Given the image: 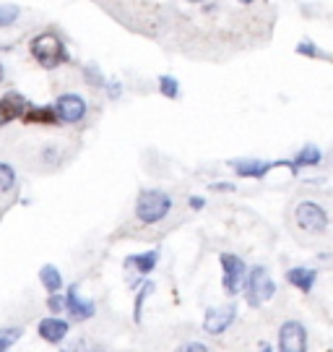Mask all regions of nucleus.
Wrapping results in <instances>:
<instances>
[{
    "label": "nucleus",
    "instance_id": "1",
    "mask_svg": "<svg viewBox=\"0 0 333 352\" xmlns=\"http://www.w3.org/2000/svg\"><path fill=\"white\" fill-rule=\"evenodd\" d=\"M172 212V196L167 190L148 188L141 190L136 199V219L141 225H159Z\"/></svg>",
    "mask_w": 333,
    "mask_h": 352
},
{
    "label": "nucleus",
    "instance_id": "2",
    "mask_svg": "<svg viewBox=\"0 0 333 352\" xmlns=\"http://www.w3.org/2000/svg\"><path fill=\"white\" fill-rule=\"evenodd\" d=\"M29 52H32V58L37 60L42 68H58L68 60V52H65V45H62V39L58 34H52V32H45V34H37V37H32L29 42Z\"/></svg>",
    "mask_w": 333,
    "mask_h": 352
},
{
    "label": "nucleus",
    "instance_id": "3",
    "mask_svg": "<svg viewBox=\"0 0 333 352\" xmlns=\"http://www.w3.org/2000/svg\"><path fill=\"white\" fill-rule=\"evenodd\" d=\"M245 300L250 308H260L266 300H271L273 295H276V282L271 279L268 274V269L266 266H253L250 272H247V279H245Z\"/></svg>",
    "mask_w": 333,
    "mask_h": 352
},
{
    "label": "nucleus",
    "instance_id": "4",
    "mask_svg": "<svg viewBox=\"0 0 333 352\" xmlns=\"http://www.w3.org/2000/svg\"><path fill=\"white\" fill-rule=\"evenodd\" d=\"M219 264H222V287L229 298H235L237 292H242L247 279V266L245 261L235 256V253H222L219 256Z\"/></svg>",
    "mask_w": 333,
    "mask_h": 352
},
{
    "label": "nucleus",
    "instance_id": "5",
    "mask_svg": "<svg viewBox=\"0 0 333 352\" xmlns=\"http://www.w3.org/2000/svg\"><path fill=\"white\" fill-rule=\"evenodd\" d=\"M295 222L310 235H321L328 230V212L318 201H299L295 209Z\"/></svg>",
    "mask_w": 333,
    "mask_h": 352
},
{
    "label": "nucleus",
    "instance_id": "6",
    "mask_svg": "<svg viewBox=\"0 0 333 352\" xmlns=\"http://www.w3.org/2000/svg\"><path fill=\"white\" fill-rule=\"evenodd\" d=\"M279 352H308V329L302 321L289 318L279 327Z\"/></svg>",
    "mask_w": 333,
    "mask_h": 352
},
{
    "label": "nucleus",
    "instance_id": "7",
    "mask_svg": "<svg viewBox=\"0 0 333 352\" xmlns=\"http://www.w3.org/2000/svg\"><path fill=\"white\" fill-rule=\"evenodd\" d=\"M52 107H55L60 123H81L87 118V110H89L87 100L78 97V94H60Z\"/></svg>",
    "mask_w": 333,
    "mask_h": 352
},
{
    "label": "nucleus",
    "instance_id": "8",
    "mask_svg": "<svg viewBox=\"0 0 333 352\" xmlns=\"http://www.w3.org/2000/svg\"><path fill=\"white\" fill-rule=\"evenodd\" d=\"M237 318V305H224V308H211L206 318H203V331L206 334H214V337H219L224 334L227 329L235 324Z\"/></svg>",
    "mask_w": 333,
    "mask_h": 352
},
{
    "label": "nucleus",
    "instance_id": "9",
    "mask_svg": "<svg viewBox=\"0 0 333 352\" xmlns=\"http://www.w3.org/2000/svg\"><path fill=\"white\" fill-rule=\"evenodd\" d=\"M26 110H29V102H26L24 94H19V91H5V94L0 97V128L13 123V120H19V118H24Z\"/></svg>",
    "mask_w": 333,
    "mask_h": 352
},
{
    "label": "nucleus",
    "instance_id": "10",
    "mask_svg": "<svg viewBox=\"0 0 333 352\" xmlns=\"http://www.w3.org/2000/svg\"><path fill=\"white\" fill-rule=\"evenodd\" d=\"M39 337L47 342V344H62V342L68 340V331H71V324L60 318V316H47V318H42L39 321Z\"/></svg>",
    "mask_w": 333,
    "mask_h": 352
},
{
    "label": "nucleus",
    "instance_id": "11",
    "mask_svg": "<svg viewBox=\"0 0 333 352\" xmlns=\"http://www.w3.org/2000/svg\"><path fill=\"white\" fill-rule=\"evenodd\" d=\"M273 167H289V162H260V160H235L232 162V170H235L237 175L253 177V180L266 177Z\"/></svg>",
    "mask_w": 333,
    "mask_h": 352
},
{
    "label": "nucleus",
    "instance_id": "12",
    "mask_svg": "<svg viewBox=\"0 0 333 352\" xmlns=\"http://www.w3.org/2000/svg\"><path fill=\"white\" fill-rule=\"evenodd\" d=\"M65 314H71L76 321H87V318L97 314V305L91 300H84L76 287H68V292H65Z\"/></svg>",
    "mask_w": 333,
    "mask_h": 352
},
{
    "label": "nucleus",
    "instance_id": "13",
    "mask_svg": "<svg viewBox=\"0 0 333 352\" xmlns=\"http://www.w3.org/2000/svg\"><path fill=\"white\" fill-rule=\"evenodd\" d=\"M286 282L297 287L299 292H312L315 287V282H318V272L315 269H310V266H292L289 272H286Z\"/></svg>",
    "mask_w": 333,
    "mask_h": 352
},
{
    "label": "nucleus",
    "instance_id": "14",
    "mask_svg": "<svg viewBox=\"0 0 333 352\" xmlns=\"http://www.w3.org/2000/svg\"><path fill=\"white\" fill-rule=\"evenodd\" d=\"M159 261V251H146V253H133V256H125L123 266L130 272H138L141 277H146L148 272H154V266Z\"/></svg>",
    "mask_w": 333,
    "mask_h": 352
},
{
    "label": "nucleus",
    "instance_id": "15",
    "mask_svg": "<svg viewBox=\"0 0 333 352\" xmlns=\"http://www.w3.org/2000/svg\"><path fill=\"white\" fill-rule=\"evenodd\" d=\"M323 162V151L318 149V146H312V144H308V146H302V149L295 154V160H289V170L292 173H299V167H315V164Z\"/></svg>",
    "mask_w": 333,
    "mask_h": 352
},
{
    "label": "nucleus",
    "instance_id": "16",
    "mask_svg": "<svg viewBox=\"0 0 333 352\" xmlns=\"http://www.w3.org/2000/svg\"><path fill=\"white\" fill-rule=\"evenodd\" d=\"M24 123L29 126H58V113L52 104H45V107H29L24 113Z\"/></svg>",
    "mask_w": 333,
    "mask_h": 352
},
{
    "label": "nucleus",
    "instance_id": "17",
    "mask_svg": "<svg viewBox=\"0 0 333 352\" xmlns=\"http://www.w3.org/2000/svg\"><path fill=\"white\" fill-rule=\"evenodd\" d=\"M39 282L45 285L47 292H60L62 289V274L58 272V266L52 264H45L39 269Z\"/></svg>",
    "mask_w": 333,
    "mask_h": 352
},
{
    "label": "nucleus",
    "instance_id": "18",
    "mask_svg": "<svg viewBox=\"0 0 333 352\" xmlns=\"http://www.w3.org/2000/svg\"><path fill=\"white\" fill-rule=\"evenodd\" d=\"M19 16H21V8H19V6H13V3H0V29L13 26L19 21Z\"/></svg>",
    "mask_w": 333,
    "mask_h": 352
},
{
    "label": "nucleus",
    "instance_id": "19",
    "mask_svg": "<svg viewBox=\"0 0 333 352\" xmlns=\"http://www.w3.org/2000/svg\"><path fill=\"white\" fill-rule=\"evenodd\" d=\"M21 334H24V329H19V327L0 329V352H8V350H11L13 344L21 340Z\"/></svg>",
    "mask_w": 333,
    "mask_h": 352
},
{
    "label": "nucleus",
    "instance_id": "20",
    "mask_svg": "<svg viewBox=\"0 0 333 352\" xmlns=\"http://www.w3.org/2000/svg\"><path fill=\"white\" fill-rule=\"evenodd\" d=\"M159 91L167 100H177L180 97V84L174 76H159Z\"/></svg>",
    "mask_w": 333,
    "mask_h": 352
},
{
    "label": "nucleus",
    "instance_id": "21",
    "mask_svg": "<svg viewBox=\"0 0 333 352\" xmlns=\"http://www.w3.org/2000/svg\"><path fill=\"white\" fill-rule=\"evenodd\" d=\"M16 186V170L8 162H0V190L8 193Z\"/></svg>",
    "mask_w": 333,
    "mask_h": 352
},
{
    "label": "nucleus",
    "instance_id": "22",
    "mask_svg": "<svg viewBox=\"0 0 333 352\" xmlns=\"http://www.w3.org/2000/svg\"><path fill=\"white\" fill-rule=\"evenodd\" d=\"M151 292H154V282H146L143 287L138 289V295H136V311H133V318H136V321H141V314H143V300H146Z\"/></svg>",
    "mask_w": 333,
    "mask_h": 352
},
{
    "label": "nucleus",
    "instance_id": "23",
    "mask_svg": "<svg viewBox=\"0 0 333 352\" xmlns=\"http://www.w3.org/2000/svg\"><path fill=\"white\" fill-rule=\"evenodd\" d=\"M60 352H97V347H91V342L81 337V340H73V342H68V344H62Z\"/></svg>",
    "mask_w": 333,
    "mask_h": 352
},
{
    "label": "nucleus",
    "instance_id": "24",
    "mask_svg": "<svg viewBox=\"0 0 333 352\" xmlns=\"http://www.w3.org/2000/svg\"><path fill=\"white\" fill-rule=\"evenodd\" d=\"M47 308H49V314H62V311H65V295H62V292H49Z\"/></svg>",
    "mask_w": 333,
    "mask_h": 352
},
{
    "label": "nucleus",
    "instance_id": "25",
    "mask_svg": "<svg viewBox=\"0 0 333 352\" xmlns=\"http://www.w3.org/2000/svg\"><path fill=\"white\" fill-rule=\"evenodd\" d=\"M297 55H305V58H321L323 52L315 47V42L305 39V42H299V45H297Z\"/></svg>",
    "mask_w": 333,
    "mask_h": 352
},
{
    "label": "nucleus",
    "instance_id": "26",
    "mask_svg": "<svg viewBox=\"0 0 333 352\" xmlns=\"http://www.w3.org/2000/svg\"><path fill=\"white\" fill-rule=\"evenodd\" d=\"M84 76H87L89 81H91V87H107V84H104V78L99 76V71L94 68V65H89V68H84Z\"/></svg>",
    "mask_w": 333,
    "mask_h": 352
},
{
    "label": "nucleus",
    "instance_id": "27",
    "mask_svg": "<svg viewBox=\"0 0 333 352\" xmlns=\"http://www.w3.org/2000/svg\"><path fill=\"white\" fill-rule=\"evenodd\" d=\"M174 352H211L203 342H185V344H180Z\"/></svg>",
    "mask_w": 333,
    "mask_h": 352
},
{
    "label": "nucleus",
    "instance_id": "28",
    "mask_svg": "<svg viewBox=\"0 0 333 352\" xmlns=\"http://www.w3.org/2000/svg\"><path fill=\"white\" fill-rule=\"evenodd\" d=\"M190 206H193V209H203V206H206V199H203V196H190Z\"/></svg>",
    "mask_w": 333,
    "mask_h": 352
},
{
    "label": "nucleus",
    "instance_id": "29",
    "mask_svg": "<svg viewBox=\"0 0 333 352\" xmlns=\"http://www.w3.org/2000/svg\"><path fill=\"white\" fill-rule=\"evenodd\" d=\"M211 188H214V190H235L237 186H235V183H214Z\"/></svg>",
    "mask_w": 333,
    "mask_h": 352
},
{
    "label": "nucleus",
    "instance_id": "30",
    "mask_svg": "<svg viewBox=\"0 0 333 352\" xmlns=\"http://www.w3.org/2000/svg\"><path fill=\"white\" fill-rule=\"evenodd\" d=\"M260 352H273V347H271V344H266V342H263V344H260Z\"/></svg>",
    "mask_w": 333,
    "mask_h": 352
},
{
    "label": "nucleus",
    "instance_id": "31",
    "mask_svg": "<svg viewBox=\"0 0 333 352\" xmlns=\"http://www.w3.org/2000/svg\"><path fill=\"white\" fill-rule=\"evenodd\" d=\"M3 76H5V71H3V63H0V81H3Z\"/></svg>",
    "mask_w": 333,
    "mask_h": 352
},
{
    "label": "nucleus",
    "instance_id": "32",
    "mask_svg": "<svg viewBox=\"0 0 333 352\" xmlns=\"http://www.w3.org/2000/svg\"><path fill=\"white\" fill-rule=\"evenodd\" d=\"M240 3H245V6H247V3H255V0H240Z\"/></svg>",
    "mask_w": 333,
    "mask_h": 352
},
{
    "label": "nucleus",
    "instance_id": "33",
    "mask_svg": "<svg viewBox=\"0 0 333 352\" xmlns=\"http://www.w3.org/2000/svg\"><path fill=\"white\" fill-rule=\"evenodd\" d=\"M190 3H200V0H190Z\"/></svg>",
    "mask_w": 333,
    "mask_h": 352
}]
</instances>
